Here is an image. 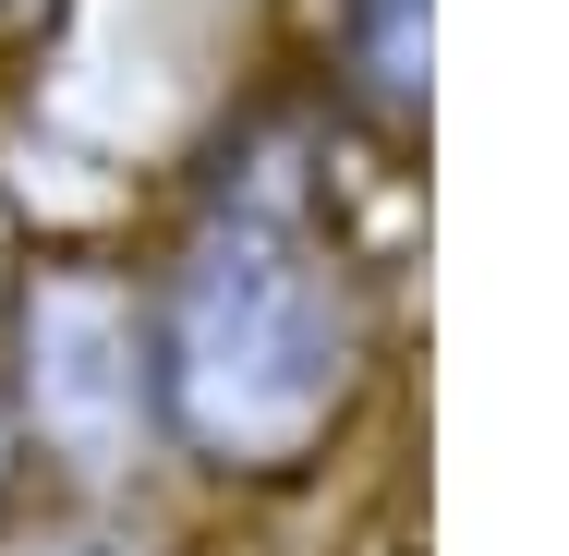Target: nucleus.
Wrapping results in <instances>:
<instances>
[{"mask_svg": "<svg viewBox=\"0 0 569 556\" xmlns=\"http://www.w3.org/2000/svg\"><path fill=\"white\" fill-rule=\"evenodd\" d=\"M351 375H363V315L303 206H267V194L207 206L146 338V387L170 436L207 472H291L351 412Z\"/></svg>", "mask_w": 569, "mask_h": 556, "instance_id": "f257e3e1", "label": "nucleus"}, {"mask_svg": "<svg viewBox=\"0 0 569 556\" xmlns=\"http://www.w3.org/2000/svg\"><path fill=\"white\" fill-rule=\"evenodd\" d=\"M146 351H133V315H121L110 291H86V279H61V291H37L24 303V412H37V436L73 447V459H110L133 436V375Z\"/></svg>", "mask_w": 569, "mask_h": 556, "instance_id": "f03ea898", "label": "nucleus"}, {"mask_svg": "<svg viewBox=\"0 0 569 556\" xmlns=\"http://www.w3.org/2000/svg\"><path fill=\"white\" fill-rule=\"evenodd\" d=\"M351 73L388 110H412L425 98V0H351Z\"/></svg>", "mask_w": 569, "mask_h": 556, "instance_id": "7ed1b4c3", "label": "nucleus"}, {"mask_svg": "<svg viewBox=\"0 0 569 556\" xmlns=\"http://www.w3.org/2000/svg\"><path fill=\"white\" fill-rule=\"evenodd\" d=\"M49 12H61V0H0V49H12V37H37Z\"/></svg>", "mask_w": 569, "mask_h": 556, "instance_id": "20e7f679", "label": "nucleus"}, {"mask_svg": "<svg viewBox=\"0 0 569 556\" xmlns=\"http://www.w3.org/2000/svg\"><path fill=\"white\" fill-rule=\"evenodd\" d=\"M12 459H24V412L0 400V496H12Z\"/></svg>", "mask_w": 569, "mask_h": 556, "instance_id": "39448f33", "label": "nucleus"}]
</instances>
